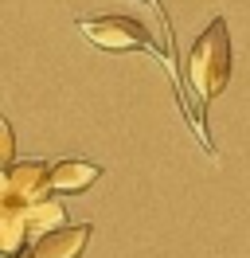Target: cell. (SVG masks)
Here are the masks:
<instances>
[{
    "label": "cell",
    "mask_w": 250,
    "mask_h": 258,
    "mask_svg": "<svg viewBox=\"0 0 250 258\" xmlns=\"http://www.w3.org/2000/svg\"><path fill=\"white\" fill-rule=\"evenodd\" d=\"M188 82L200 94V102H211L215 94L227 90V82H231V32H227L223 16H215L207 24V32L192 43V51H188Z\"/></svg>",
    "instance_id": "obj_1"
},
{
    "label": "cell",
    "mask_w": 250,
    "mask_h": 258,
    "mask_svg": "<svg viewBox=\"0 0 250 258\" xmlns=\"http://www.w3.org/2000/svg\"><path fill=\"white\" fill-rule=\"evenodd\" d=\"M78 32L86 43H94L98 51H109V55H125V51H156L149 28L133 16H94V20H78Z\"/></svg>",
    "instance_id": "obj_2"
},
{
    "label": "cell",
    "mask_w": 250,
    "mask_h": 258,
    "mask_svg": "<svg viewBox=\"0 0 250 258\" xmlns=\"http://www.w3.org/2000/svg\"><path fill=\"white\" fill-rule=\"evenodd\" d=\"M51 164L43 161H20L8 164L4 176H0V204H12V208H35L51 200Z\"/></svg>",
    "instance_id": "obj_3"
},
{
    "label": "cell",
    "mask_w": 250,
    "mask_h": 258,
    "mask_svg": "<svg viewBox=\"0 0 250 258\" xmlns=\"http://www.w3.org/2000/svg\"><path fill=\"white\" fill-rule=\"evenodd\" d=\"M90 235H94L90 223H78V227L67 223V227H59V231L43 235V239H35V242H31V250L24 258H82Z\"/></svg>",
    "instance_id": "obj_4"
},
{
    "label": "cell",
    "mask_w": 250,
    "mask_h": 258,
    "mask_svg": "<svg viewBox=\"0 0 250 258\" xmlns=\"http://www.w3.org/2000/svg\"><path fill=\"white\" fill-rule=\"evenodd\" d=\"M98 176H102V168L90 164V161H78V157H62V161L51 164V188H55V196L86 192Z\"/></svg>",
    "instance_id": "obj_5"
},
{
    "label": "cell",
    "mask_w": 250,
    "mask_h": 258,
    "mask_svg": "<svg viewBox=\"0 0 250 258\" xmlns=\"http://www.w3.org/2000/svg\"><path fill=\"white\" fill-rule=\"evenodd\" d=\"M59 227H67V208H62L59 196H51L43 204L28 208V235L31 239H43L51 231H59Z\"/></svg>",
    "instance_id": "obj_6"
},
{
    "label": "cell",
    "mask_w": 250,
    "mask_h": 258,
    "mask_svg": "<svg viewBox=\"0 0 250 258\" xmlns=\"http://www.w3.org/2000/svg\"><path fill=\"white\" fill-rule=\"evenodd\" d=\"M16 157V141H12V125H8V121H0V161H4V168H8V164H16L12 161Z\"/></svg>",
    "instance_id": "obj_7"
},
{
    "label": "cell",
    "mask_w": 250,
    "mask_h": 258,
    "mask_svg": "<svg viewBox=\"0 0 250 258\" xmlns=\"http://www.w3.org/2000/svg\"><path fill=\"white\" fill-rule=\"evenodd\" d=\"M141 4H153V8H160V0H141Z\"/></svg>",
    "instance_id": "obj_8"
}]
</instances>
